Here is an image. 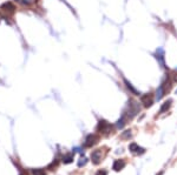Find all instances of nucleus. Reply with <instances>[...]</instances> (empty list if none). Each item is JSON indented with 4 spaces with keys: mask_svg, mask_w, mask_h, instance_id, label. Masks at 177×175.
Segmentation results:
<instances>
[{
    "mask_svg": "<svg viewBox=\"0 0 177 175\" xmlns=\"http://www.w3.org/2000/svg\"><path fill=\"white\" fill-rule=\"evenodd\" d=\"M155 58L157 60L158 65L162 67V68H165V58H164V50L162 47L157 48L156 53H155Z\"/></svg>",
    "mask_w": 177,
    "mask_h": 175,
    "instance_id": "6",
    "label": "nucleus"
},
{
    "mask_svg": "<svg viewBox=\"0 0 177 175\" xmlns=\"http://www.w3.org/2000/svg\"><path fill=\"white\" fill-rule=\"evenodd\" d=\"M32 174L33 175H46V170L43 168L32 169Z\"/></svg>",
    "mask_w": 177,
    "mask_h": 175,
    "instance_id": "14",
    "label": "nucleus"
},
{
    "mask_svg": "<svg viewBox=\"0 0 177 175\" xmlns=\"http://www.w3.org/2000/svg\"><path fill=\"white\" fill-rule=\"evenodd\" d=\"M73 157H75V153H70L63 157V162L64 163H71L73 161Z\"/></svg>",
    "mask_w": 177,
    "mask_h": 175,
    "instance_id": "13",
    "label": "nucleus"
},
{
    "mask_svg": "<svg viewBox=\"0 0 177 175\" xmlns=\"http://www.w3.org/2000/svg\"><path fill=\"white\" fill-rule=\"evenodd\" d=\"M139 112H140V106H139V104L136 100L130 99V100L127 101V108L124 109V112H123L122 115H124L125 119H127V121H129V120H132Z\"/></svg>",
    "mask_w": 177,
    "mask_h": 175,
    "instance_id": "1",
    "label": "nucleus"
},
{
    "mask_svg": "<svg viewBox=\"0 0 177 175\" xmlns=\"http://www.w3.org/2000/svg\"><path fill=\"white\" fill-rule=\"evenodd\" d=\"M123 82H124V85H125V87L127 88V91L130 92L131 94H133V95H139V92L137 91V88L133 87V85L131 83V82L129 81L127 79H125V78H123Z\"/></svg>",
    "mask_w": 177,
    "mask_h": 175,
    "instance_id": "8",
    "label": "nucleus"
},
{
    "mask_svg": "<svg viewBox=\"0 0 177 175\" xmlns=\"http://www.w3.org/2000/svg\"><path fill=\"white\" fill-rule=\"evenodd\" d=\"M91 159H92V162L95 165H98V163L101 161V149H96L91 153Z\"/></svg>",
    "mask_w": 177,
    "mask_h": 175,
    "instance_id": "9",
    "label": "nucleus"
},
{
    "mask_svg": "<svg viewBox=\"0 0 177 175\" xmlns=\"http://www.w3.org/2000/svg\"><path fill=\"white\" fill-rule=\"evenodd\" d=\"M86 162H88V159H86L85 157H82L80 159H79V161H78V167H83V166H85Z\"/></svg>",
    "mask_w": 177,
    "mask_h": 175,
    "instance_id": "17",
    "label": "nucleus"
},
{
    "mask_svg": "<svg viewBox=\"0 0 177 175\" xmlns=\"http://www.w3.org/2000/svg\"><path fill=\"white\" fill-rule=\"evenodd\" d=\"M129 150H130L131 153H133V154H136V155H139V154L145 153V149H144L143 147H139L136 142H132V144H129Z\"/></svg>",
    "mask_w": 177,
    "mask_h": 175,
    "instance_id": "7",
    "label": "nucleus"
},
{
    "mask_svg": "<svg viewBox=\"0 0 177 175\" xmlns=\"http://www.w3.org/2000/svg\"><path fill=\"white\" fill-rule=\"evenodd\" d=\"M127 124V119H125V116H124V115H122V116H120V119H118V121L116 122V125L114 126H116V128L120 129V128H123Z\"/></svg>",
    "mask_w": 177,
    "mask_h": 175,
    "instance_id": "12",
    "label": "nucleus"
},
{
    "mask_svg": "<svg viewBox=\"0 0 177 175\" xmlns=\"http://www.w3.org/2000/svg\"><path fill=\"white\" fill-rule=\"evenodd\" d=\"M171 104H172V100H166L165 102H163L161 108H159V114H163V113L168 112L169 108L171 107Z\"/></svg>",
    "mask_w": 177,
    "mask_h": 175,
    "instance_id": "11",
    "label": "nucleus"
},
{
    "mask_svg": "<svg viewBox=\"0 0 177 175\" xmlns=\"http://www.w3.org/2000/svg\"><path fill=\"white\" fill-rule=\"evenodd\" d=\"M98 141H99V135H97V134H88V136L85 138V141H84L83 146L85 148H90V147L95 146L96 144H98Z\"/></svg>",
    "mask_w": 177,
    "mask_h": 175,
    "instance_id": "5",
    "label": "nucleus"
},
{
    "mask_svg": "<svg viewBox=\"0 0 177 175\" xmlns=\"http://www.w3.org/2000/svg\"><path fill=\"white\" fill-rule=\"evenodd\" d=\"M97 132L98 133H101V134H105V135H108V134H110L111 132H112V129H114V126L111 125L110 122H108L106 120L104 119H101L99 121H98V125H97Z\"/></svg>",
    "mask_w": 177,
    "mask_h": 175,
    "instance_id": "2",
    "label": "nucleus"
},
{
    "mask_svg": "<svg viewBox=\"0 0 177 175\" xmlns=\"http://www.w3.org/2000/svg\"><path fill=\"white\" fill-rule=\"evenodd\" d=\"M176 93H177V91H176Z\"/></svg>",
    "mask_w": 177,
    "mask_h": 175,
    "instance_id": "24",
    "label": "nucleus"
},
{
    "mask_svg": "<svg viewBox=\"0 0 177 175\" xmlns=\"http://www.w3.org/2000/svg\"><path fill=\"white\" fill-rule=\"evenodd\" d=\"M125 161L123 160V159H118V160H114V166H112V169L114 170H116V172H119V170H122V169L125 167Z\"/></svg>",
    "mask_w": 177,
    "mask_h": 175,
    "instance_id": "10",
    "label": "nucleus"
},
{
    "mask_svg": "<svg viewBox=\"0 0 177 175\" xmlns=\"http://www.w3.org/2000/svg\"><path fill=\"white\" fill-rule=\"evenodd\" d=\"M175 71H176V72H177V68H176V69H175Z\"/></svg>",
    "mask_w": 177,
    "mask_h": 175,
    "instance_id": "23",
    "label": "nucleus"
},
{
    "mask_svg": "<svg viewBox=\"0 0 177 175\" xmlns=\"http://www.w3.org/2000/svg\"><path fill=\"white\" fill-rule=\"evenodd\" d=\"M131 136H132V133H131V131H130V129H127V131L123 132V134L120 135V138L124 139V140H127V139H130Z\"/></svg>",
    "mask_w": 177,
    "mask_h": 175,
    "instance_id": "15",
    "label": "nucleus"
},
{
    "mask_svg": "<svg viewBox=\"0 0 177 175\" xmlns=\"http://www.w3.org/2000/svg\"><path fill=\"white\" fill-rule=\"evenodd\" d=\"M15 10H17V7H15V5L13 4L12 1H6V2H4V4L0 6V12L5 13L6 17L13 15L14 12H15Z\"/></svg>",
    "mask_w": 177,
    "mask_h": 175,
    "instance_id": "3",
    "label": "nucleus"
},
{
    "mask_svg": "<svg viewBox=\"0 0 177 175\" xmlns=\"http://www.w3.org/2000/svg\"><path fill=\"white\" fill-rule=\"evenodd\" d=\"M15 1L23 6H30L32 4V0H15Z\"/></svg>",
    "mask_w": 177,
    "mask_h": 175,
    "instance_id": "16",
    "label": "nucleus"
},
{
    "mask_svg": "<svg viewBox=\"0 0 177 175\" xmlns=\"http://www.w3.org/2000/svg\"><path fill=\"white\" fill-rule=\"evenodd\" d=\"M96 175H108V172H106L105 169H99V170L96 173Z\"/></svg>",
    "mask_w": 177,
    "mask_h": 175,
    "instance_id": "19",
    "label": "nucleus"
},
{
    "mask_svg": "<svg viewBox=\"0 0 177 175\" xmlns=\"http://www.w3.org/2000/svg\"><path fill=\"white\" fill-rule=\"evenodd\" d=\"M75 152H78V153H80V154L83 153L82 148H79V147H75V148H73V153H75Z\"/></svg>",
    "mask_w": 177,
    "mask_h": 175,
    "instance_id": "20",
    "label": "nucleus"
},
{
    "mask_svg": "<svg viewBox=\"0 0 177 175\" xmlns=\"http://www.w3.org/2000/svg\"><path fill=\"white\" fill-rule=\"evenodd\" d=\"M20 175H26V174H25V173H21V174H20Z\"/></svg>",
    "mask_w": 177,
    "mask_h": 175,
    "instance_id": "22",
    "label": "nucleus"
},
{
    "mask_svg": "<svg viewBox=\"0 0 177 175\" xmlns=\"http://www.w3.org/2000/svg\"><path fill=\"white\" fill-rule=\"evenodd\" d=\"M157 175H163V172H159V173H158Z\"/></svg>",
    "mask_w": 177,
    "mask_h": 175,
    "instance_id": "21",
    "label": "nucleus"
},
{
    "mask_svg": "<svg viewBox=\"0 0 177 175\" xmlns=\"http://www.w3.org/2000/svg\"><path fill=\"white\" fill-rule=\"evenodd\" d=\"M58 162H59L58 160H53V161H52V162H51L50 165H49V169L53 170V168H56V167L58 166Z\"/></svg>",
    "mask_w": 177,
    "mask_h": 175,
    "instance_id": "18",
    "label": "nucleus"
},
{
    "mask_svg": "<svg viewBox=\"0 0 177 175\" xmlns=\"http://www.w3.org/2000/svg\"><path fill=\"white\" fill-rule=\"evenodd\" d=\"M153 100H155V94L153 93H145L140 95V102L143 104V106L145 108H149L153 105Z\"/></svg>",
    "mask_w": 177,
    "mask_h": 175,
    "instance_id": "4",
    "label": "nucleus"
}]
</instances>
